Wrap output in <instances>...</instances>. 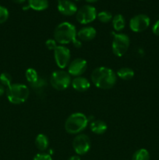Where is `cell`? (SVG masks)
Wrapping results in <instances>:
<instances>
[{
  "label": "cell",
  "mask_w": 159,
  "mask_h": 160,
  "mask_svg": "<svg viewBox=\"0 0 159 160\" xmlns=\"http://www.w3.org/2000/svg\"><path fill=\"white\" fill-rule=\"evenodd\" d=\"M45 46H46V48H48V49L54 51V50L55 49L56 47L58 46L57 42H55V39H48V40H47L46 42H45Z\"/></svg>",
  "instance_id": "25"
},
{
  "label": "cell",
  "mask_w": 159,
  "mask_h": 160,
  "mask_svg": "<svg viewBox=\"0 0 159 160\" xmlns=\"http://www.w3.org/2000/svg\"><path fill=\"white\" fill-rule=\"evenodd\" d=\"M68 160H80V158L78 156H73L70 158Z\"/></svg>",
  "instance_id": "30"
},
{
  "label": "cell",
  "mask_w": 159,
  "mask_h": 160,
  "mask_svg": "<svg viewBox=\"0 0 159 160\" xmlns=\"http://www.w3.org/2000/svg\"><path fill=\"white\" fill-rule=\"evenodd\" d=\"M15 3H17V4H22V3L24 2L26 0H12Z\"/></svg>",
  "instance_id": "31"
},
{
  "label": "cell",
  "mask_w": 159,
  "mask_h": 160,
  "mask_svg": "<svg viewBox=\"0 0 159 160\" xmlns=\"http://www.w3.org/2000/svg\"><path fill=\"white\" fill-rule=\"evenodd\" d=\"M30 95L28 87L23 84H12L6 89V97L9 102L20 105L25 102Z\"/></svg>",
  "instance_id": "3"
},
{
  "label": "cell",
  "mask_w": 159,
  "mask_h": 160,
  "mask_svg": "<svg viewBox=\"0 0 159 160\" xmlns=\"http://www.w3.org/2000/svg\"><path fill=\"white\" fill-rule=\"evenodd\" d=\"M97 31L93 27H84L76 32V38L80 41L90 42L96 37Z\"/></svg>",
  "instance_id": "13"
},
{
  "label": "cell",
  "mask_w": 159,
  "mask_h": 160,
  "mask_svg": "<svg viewBox=\"0 0 159 160\" xmlns=\"http://www.w3.org/2000/svg\"><path fill=\"white\" fill-rule=\"evenodd\" d=\"M91 81L98 88L110 89L116 83V73L108 67H99L92 71Z\"/></svg>",
  "instance_id": "1"
},
{
  "label": "cell",
  "mask_w": 159,
  "mask_h": 160,
  "mask_svg": "<svg viewBox=\"0 0 159 160\" xmlns=\"http://www.w3.org/2000/svg\"><path fill=\"white\" fill-rule=\"evenodd\" d=\"M112 27H113L114 30L115 31H121L122 30L124 29L125 26H126V21L123 17V15L121 14H117L115 17L112 18Z\"/></svg>",
  "instance_id": "18"
},
{
  "label": "cell",
  "mask_w": 159,
  "mask_h": 160,
  "mask_svg": "<svg viewBox=\"0 0 159 160\" xmlns=\"http://www.w3.org/2000/svg\"><path fill=\"white\" fill-rule=\"evenodd\" d=\"M5 92H6V90H5L4 86H3L2 84H0V96H2V95H4Z\"/></svg>",
  "instance_id": "29"
},
{
  "label": "cell",
  "mask_w": 159,
  "mask_h": 160,
  "mask_svg": "<svg viewBox=\"0 0 159 160\" xmlns=\"http://www.w3.org/2000/svg\"><path fill=\"white\" fill-rule=\"evenodd\" d=\"M54 58L56 65L60 69H65L70 62V51L65 45H58L54 50Z\"/></svg>",
  "instance_id": "8"
},
{
  "label": "cell",
  "mask_w": 159,
  "mask_h": 160,
  "mask_svg": "<svg viewBox=\"0 0 159 160\" xmlns=\"http://www.w3.org/2000/svg\"><path fill=\"white\" fill-rule=\"evenodd\" d=\"M71 85L73 89L79 92H87L90 87V83L87 78L83 77H76L72 80Z\"/></svg>",
  "instance_id": "14"
},
{
  "label": "cell",
  "mask_w": 159,
  "mask_h": 160,
  "mask_svg": "<svg viewBox=\"0 0 159 160\" xmlns=\"http://www.w3.org/2000/svg\"><path fill=\"white\" fill-rule=\"evenodd\" d=\"M33 160H52V158L47 153H38L34 156Z\"/></svg>",
  "instance_id": "26"
},
{
  "label": "cell",
  "mask_w": 159,
  "mask_h": 160,
  "mask_svg": "<svg viewBox=\"0 0 159 160\" xmlns=\"http://www.w3.org/2000/svg\"><path fill=\"white\" fill-rule=\"evenodd\" d=\"M117 76L124 81H129L134 77V71L129 67H123L117 71Z\"/></svg>",
  "instance_id": "19"
},
{
  "label": "cell",
  "mask_w": 159,
  "mask_h": 160,
  "mask_svg": "<svg viewBox=\"0 0 159 160\" xmlns=\"http://www.w3.org/2000/svg\"><path fill=\"white\" fill-rule=\"evenodd\" d=\"M57 8L61 14L67 17L74 15L78 10L76 4L70 0H58Z\"/></svg>",
  "instance_id": "12"
},
{
  "label": "cell",
  "mask_w": 159,
  "mask_h": 160,
  "mask_svg": "<svg viewBox=\"0 0 159 160\" xmlns=\"http://www.w3.org/2000/svg\"><path fill=\"white\" fill-rule=\"evenodd\" d=\"M152 31L155 35L159 36V20L153 25Z\"/></svg>",
  "instance_id": "27"
},
{
  "label": "cell",
  "mask_w": 159,
  "mask_h": 160,
  "mask_svg": "<svg viewBox=\"0 0 159 160\" xmlns=\"http://www.w3.org/2000/svg\"><path fill=\"white\" fill-rule=\"evenodd\" d=\"M87 62L82 58H77L70 62L68 66V73L70 76L80 77L86 71Z\"/></svg>",
  "instance_id": "11"
},
{
  "label": "cell",
  "mask_w": 159,
  "mask_h": 160,
  "mask_svg": "<svg viewBox=\"0 0 159 160\" xmlns=\"http://www.w3.org/2000/svg\"><path fill=\"white\" fill-rule=\"evenodd\" d=\"M25 77H26V81H27V82L29 83L30 84H34V83H35L39 78L37 72L33 68H28L27 70H26Z\"/></svg>",
  "instance_id": "21"
},
{
  "label": "cell",
  "mask_w": 159,
  "mask_h": 160,
  "mask_svg": "<svg viewBox=\"0 0 159 160\" xmlns=\"http://www.w3.org/2000/svg\"><path fill=\"white\" fill-rule=\"evenodd\" d=\"M72 43H73V45H74V46L77 48H80L81 46H82V43H81L80 41L77 40V38H76L75 39L73 42H72Z\"/></svg>",
  "instance_id": "28"
},
{
  "label": "cell",
  "mask_w": 159,
  "mask_h": 160,
  "mask_svg": "<svg viewBox=\"0 0 159 160\" xmlns=\"http://www.w3.org/2000/svg\"><path fill=\"white\" fill-rule=\"evenodd\" d=\"M86 2H87L89 3H94L96 2H98V0H85Z\"/></svg>",
  "instance_id": "32"
},
{
  "label": "cell",
  "mask_w": 159,
  "mask_h": 160,
  "mask_svg": "<svg viewBox=\"0 0 159 160\" xmlns=\"http://www.w3.org/2000/svg\"><path fill=\"white\" fill-rule=\"evenodd\" d=\"M76 38V30L73 24L62 22L57 25L54 31V39L60 45L72 43Z\"/></svg>",
  "instance_id": "2"
},
{
  "label": "cell",
  "mask_w": 159,
  "mask_h": 160,
  "mask_svg": "<svg viewBox=\"0 0 159 160\" xmlns=\"http://www.w3.org/2000/svg\"><path fill=\"white\" fill-rule=\"evenodd\" d=\"M150 23L151 20L145 14H138L131 18L129 21V28L133 32H143L147 29Z\"/></svg>",
  "instance_id": "10"
},
{
  "label": "cell",
  "mask_w": 159,
  "mask_h": 160,
  "mask_svg": "<svg viewBox=\"0 0 159 160\" xmlns=\"http://www.w3.org/2000/svg\"><path fill=\"white\" fill-rule=\"evenodd\" d=\"M0 84L4 87H9L12 84V77L9 73L4 72L0 74Z\"/></svg>",
  "instance_id": "23"
},
{
  "label": "cell",
  "mask_w": 159,
  "mask_h": 160,
  "mask_svg": "<svg viewBox=\"0 0 159 160\" xmlns=\"http://www.w3.org/2000/svg\"><path fill=\"white\" fill-rule=\"evenodd\" d=\"M28 6L34 10L43 11L48 7V0H28Z\"/></svg>",
  "instance_id": "17"
},
{
  "label": "cell",
  "mask_w": 159,
  "mask_h": 160,
  "mask_svg": "<svg viewBox=\"0 0 159 160\" xmlns=\"http://www.w3.org/2000/svg\"><path fill=\"white\" fill-rule=\"evenodd\" d=\"M9 10L6 7L0 6V24L5 23L9 18Z\"/></svg>",
  "instance_id": "24"
},
{
  "label": "cell",
  "mask_w": 159,
  "mask_h": 160,
  "mask_svg": "<svg viewBox=\"0 0 159 160\" xmlns=\"http://www.w3.org/2000/svg\"><path fill=\"white\" fill-rule=\"evenodd\" d=\"M90 131L96 134H102L107 131V124L105 122L101 120H96L91 122L90 124Z\"/></svg>",
  "instance_id": "15"
},
{
  "label": "cell",
  "mask_w": 159,
  "mask_h": 160,
  "mask_svg": "<svg viewBox=\"0 0 159 160\" xmlns=\"http://www.w3.org/2000/svg\"><path fill=\"white\" fill-rule=\"evenodd\" d=\"M129 38L125 34H114L112 40V48L114 55L118 57H121L126 54L129 47Z\"/></svg>",
  "instance_id": "6"
},
{
  "label": "cell",
  "mask_w": 159,
  "mask_h": 160,
  "mask_svg": "<svg viewBox=\"0 0 159 160\" xmlns=\"http://www.w3.org/2000/svg\"><path fill=\"white\" fill-rule=\"evenodd\" d=\"M132 160H150V154L145 148H140L133 153Z\"/></svg>",
  "instance_id": "20"
},
{
  "label": "cell",
  "mask_w": 159,
  "mask_h": 160,
  "mask_svg": "<svg viewBox=\"0 0 159 160\" xmlns=\"http://www.w3.org/2000/svg\"><path fill=\"white\" fill-rule=\"evenodd\" d=\"M90 140L86 134H79L74 138L73 141V148L75 152L79 156L87 154L90 149Z\"/></svg>",
  "instance_id": "9"
},
{
  "label": "cell",
  "mask_w": 159,
  "mask_h": 160,
  "mask_svg": "<svg viewBox=\"0 0 159 160\" xmlns=\"http://www.w3.org/2000/svg\"><path fill=\"white\" fill-rule=\"evenodd\" d=\"M96 9L90 5H85L80 8L76 13V20L81 24H87L97 18Z\"/></svg>",
  "instance_id": "7"
},
{
  "label": "cell",
  "mask_w": 159,
  "mask_h": 160,
  "mask_svg": "<svg viewBox=\"0 0 159 160\" xmlns=\"http://www.w3.org/2000/svg\"><path fill=\"white\" fill-rule=\"evenodd\" d=\"M36 148L41 152H45L49 146V140L44 134H39L35 139Z\"/></svg>",
  "instance_id": "16"
},
{
  "label": "cell",
  "mask_w": 159,
  "mask_h": 160,
  "mask_svg": "<svg viewBox=\"0 0 159 160\" xmlns=\"http://www.w3.org/2000/svg\"><path fill=\"white\" fill-rule=\"evenodd\" d=\"M97 18H98V20H99L100 22H101V23H106L110 22L113 17H112V13H111L109 11L104 10L98 12V15H97Z\"/></svg>",
  "instance_id": "22"
},
{
  "label": "cell",
  "mask_w": 159,
  "mask_h": 160,
  "mask_svg": "<svg viewBox=\"0 0 159 160\" xmlns=\"http://www.w3.org/2000/svg\"><path fill=\"white\" fill-rule=\"evenodd\" d=\"M72 79L70 73L65 70H59L53 72L50 78L51 87L58 91H62L68 88L71 84Z\"/></svg>",
  "instance_id": "5"
},
{
  "label": "cell",
  "mask_w": 159,
  "mask_h": 160,
  "mask_svg": "<svg viewBox=\"0 0 159 160\" xmlns=\"http://www.w3.org/2000/svg\"><path fill=\"white\" fill-rule=\"evenodd\" d=\"M88 124V119L82 112L71 114L65 122V130L70 134H79Z\"/></svg>",
  "instance_id": "4"
}]
</instances>
